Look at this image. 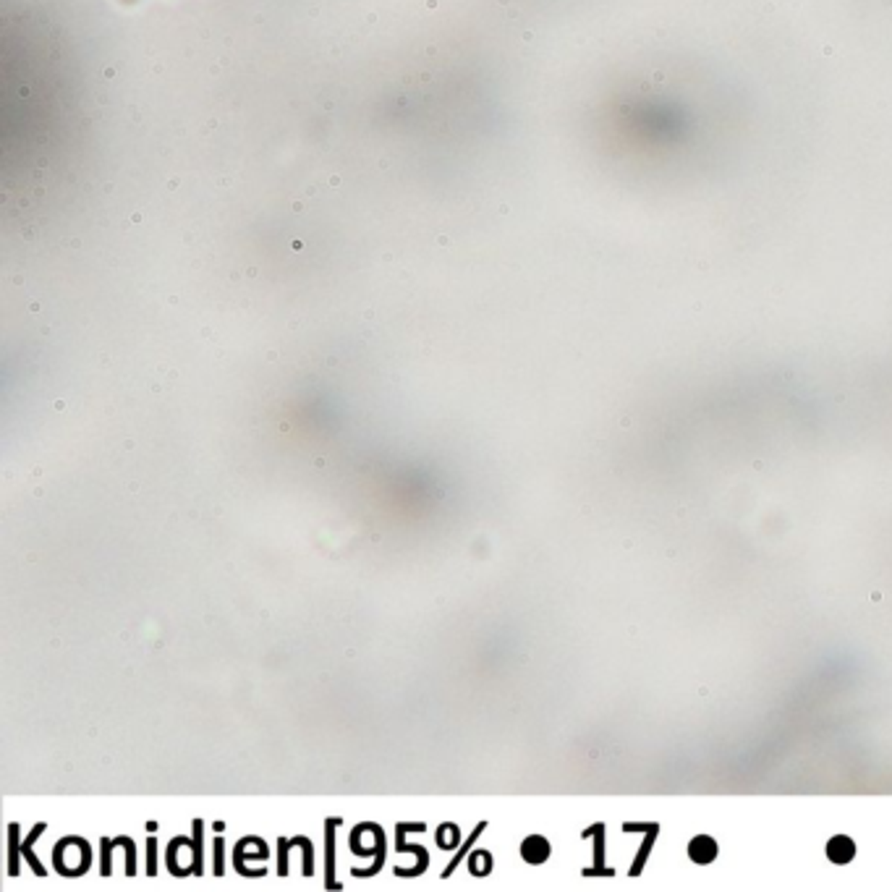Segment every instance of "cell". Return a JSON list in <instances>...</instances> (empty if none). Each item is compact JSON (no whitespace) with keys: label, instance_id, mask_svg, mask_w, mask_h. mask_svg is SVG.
Returning <instances> with one entry per match:
<instances>
[{"label":"cell","instance_id":"obj_7","mask_svg":"<svg viewBox=\"0 0 892 892\" xmlns=\"http://www.w3.org/2000/svg\"><path fill=\"white\" fill-rule=\"evenodd\" d=\"M484 827H487V824H484V821H482V824H476V827H474V832H471V837H468V840H466V843H464V845H461V850H458V853H455V858H453L450 864H448V866H445V871H442V880H450V874H453V871H455V868H458V864H461V858H464V856H466V853H468V848H471V845H474V840H476V837H479V835L484 832Z\"/></svg>","mask_w":892,"mask_h":892},{"label":"cell","instance_id":"obj_1","mask_svg":"<svg viewBox=\"0 0 892 892\" xmlns=\"http://www.w3.org/2000/svg\"><path fill=\"white\" fill-rule=\"evenodd\" d=\"M853 856H856V843L850 837L835 835L832 840L827 843V858L835 861V864H848V861H853Z\"/></svg>","mask_w":892,"mask_h":892},{"label":"cell","instance_id":"obj_4","mask_svg":"<svg viewBox=\"0 0 892 892\" xmlns=\"http://www.w3.org/2000/svg\"><path fill=\"white\" fill-rule=\"evenodd\" d=\"M340 824V819H327V824H325V830H327V882H325V887L327 890H338L340 884L335 882V827Z\"/></svg>","mask_w":892,"mask_h":892},{"label":"cell","instance_id":"obj_14","mask_svg":"<svg viewBox=\"0 0 892 892\" xmlns=\"http://www.w3.org/2000/svg\"><path fill=\"white\" fill-rule=\"evenodd\" d=\"M16 824H11V874H16V853L21 850V845H19V840H16Z\"/></svg>","mask_w":892,"mask_h":892},{"label":"cell","instance_id":"obj_3","mask_svg":"<svg viewBox=\"0 0 892 892\" xmlns=\"http://www.w3.org/2000/svg\"><path fill=\"white\" fill-rule=\"evenodd\" d=\"M689 856L696 864H712L714 858H717V843H714L712 837H707V835H699V837L691 840Z\"/></svg>","mask_w":892,"mask_h":892},{"label":"cell","instance_id":"obj_2","mask_svg":"<svg viewBox=\"0 0 892 892\" xmlns=\"http://www.w3.org/2000/svg\"><path fill=\"white\" fill-rule=\"evenodd\" d=\"M521 856H524V861H529V864H545V861L549 858V843L542 837V835H531V837H526L524 845H521Z\"/></svg>","mask_w":892,"mask_h":892},{"label":"cell","instance_id":"obj_13","mask_svg":"<svg viewBox=\"0 0 892 892\" xmlns=\"http://www.w3.org/2000/svg\"><path fill=\"white\" fill-rule=\"evenodd\" d=\"M223 848H226L223 837H217V840H215V874H217V877L223 874Z\"/></svg>","mask_w":892,"mask_h":892},{"label":"cell","instance_id":"obj_8","mask_svg":"<svg viewBox=\"0 0 892 892\" xmlns=\"http://www.w3.org/2000/svg\"><path fill=\"white\" fill-rule=\"evenodd\" d=\"M202 830L204 824L197 819L194 821V837H191V856H194L191 874H202Z\"/></svg>","mask_w":892,"mask_h":892},{"label":"cell","instance_id":"obj_12","mask_svg":"<svg viewBox=\"0 0 892 892\" xmlns=\"http://www.w3.org/2000/svg\"><path fill=\"white\" fill-rule=\"evenodd\" d=\"M155 848H157V837H147V874L155 877Z\"/></svg>","mask_w":892,"mask_h":892},{"label":"cell","instance_id":"obj_6","mask_svg":"<svg viewBox=\"0 0 892 892\" xmlns=\"http://www.w3.org/2000/svg\"><path fill=\"white\" fill-rule=\"evenodd\" d=\"M372 830H374V850H377V861H374V866L372 868H354V877H372V874H377L382 868V861H385V835H382V830L377 827V824H372Z\"/></svg>","mask_w":892,"mask_h":892},{"label":"cell","instance_id":"obj_10","mask_svg":"<svg viewBox=\"0 0 892 892\" xmlns=\"http://www.w3.org/2000/svg\"><path fill=\"white\" fill-rule=\"evenodd\" d=\"M458 843H461V835H458L455 824H442L437 830V845L440 848H455Z\"/></svg>","mask_w":892,"mask_h":892},{"label":"cell","instance_id":"obj_9","mask_svg":"<svg viewBox=\"0 0 892 892\" xmlns=\"http://www.w3.org/2000/svg\"><path fill=\"white\" fill-rule=\"evenodd\" d=\"M468 868H471V874H476V877H487L489 871H492V856H489L487 850H476L474 856L468 858Z\"/></svg>","mask_w":892,"mask_h":892},{"label":"cell","instance_id":"obj_11","mask_svg":"<svg viewBox=\"0 0 892 892\" xmlns=\"http://www.w3.org/2000/svg\"><path fill=\"white\" fill-rule=\"evenodd\" d=\"M288 848H291V840L280 837V840H277V850H280V866H277V874H280V877H286L288 874Z\"/></svg>","mask_w":892,"mask_h":892},{"label":"cell","instance_id":"obj_5","mask_svg":"<svg viewBox=\"0 0 892 892\" xmlns=\"http://www.w3.org/2000/svg\"><path fill=\"white\" fill-rule=\"evenodd\" d=\"M42 832H45V824H35V830H32V832H29V837H26L24 843H21V856L29 861V866H32V871H35L37 877H45V866H42V864L37 861L35 853H32V845L37 843V837H39Z\"/></svg>","mask_w":892,"mask_h":892}]
</instances>
